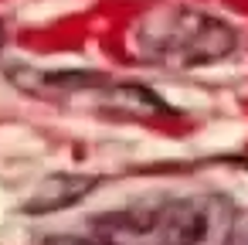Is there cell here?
I'll return each instance as SVG.
<instances>
[{
    "label": "cell",
    "instance_id": "obj_4",
    "mask_svg": "<svg viewBox=\"0 0 248 245\" xmlns=\"http://www.w3.org/2000/svg\"><path fill=\"white\" fill-rule=\"evenodd\" d=\"M99 187V177L95 174H51L38 184V191L28 197L24 211L28 214H51V211H62V208H72L78 204L82 197H89L92 191Z\"/></svg>",
    "mask_w": 248,
    "mask_h": 245
},
{
    "label": "cell",
    "instance_id": "obj_2",
    "mask_svg": "<svg viewBox=\"0 0 248 245\" xmlns=\"http://www.w3.org/2000/svg\"><path fill=\"white\" fill-rule=\"evenodd\" d=\"M136 55L170 68H197L228 58L238 31L204 11H150L136 24Z\"/></svg>",
    "mask_w": 248,
    "mask_h": 245
},
{
    "label": "cell",
    "instance_id": "obj_5",
    "mask_svg": "<svg viewBox=\"0 0 248 245\" xmlns=\"http://www.w3.org/2000/svg\"><path fill=\"white\" fill-rule=\"evenodd\" d=\"M102 106L112 109V113L133 116V119H150V116L170 113L150 89H143V85H112L109 89V82L102 85Z\"/></svg>",
    "mask_w": 248,
    "mask_h": 245
},
{
    "label": "cell",
    "instance_id": "obj_3",
    "mask_svg": "<svg viewBox=\"0 0 248 245\" xmlns=\"http://www.w3.org/2000/svg\"><path fill=\"white\" fill-rule=\"evenodd\" d=\"M11 82L38 99H62V96H89L95 89H102L109 79L95 75V72H75V68H62V72H41V68H11Z\"/></svg>",
    "mask_w": 248,
    "mask_h": 245
},
{
    "label": "cell",
    "instance_id": "obj_1",
    "mask_svg": "<svg viewBox=\"0 0 248 245\" xmlns=\"http://www.w3.org/2000/svg\"><path fill=\"white\" fill-rule=\"evenodd\" d=\"M228 225L217 197H173L160 204H133L92 221L102 245H211Z\"/></svg>",
    "mask_w": 248,
    "mask_h": 245
},
{
    "label": "cell",
    "instance_id": "obj_6",
    "mask_svg": "<svg viewBox=\"0 0 248 245\" xmlns=\"http://www.w3.org/2000/svg\"><path fill=\"white\" fill-rule=\"evenodd\" d=\"M51 245H102V242L92 235V238H55Z\"/></svg>",
    "mask_w": 248,
    "mask_h": 245
}]
</instances>
